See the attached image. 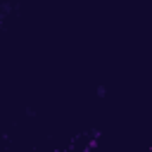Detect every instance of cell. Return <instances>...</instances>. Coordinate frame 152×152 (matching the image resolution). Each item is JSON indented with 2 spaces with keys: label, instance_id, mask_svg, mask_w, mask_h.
<instances>
[]
</instances>
